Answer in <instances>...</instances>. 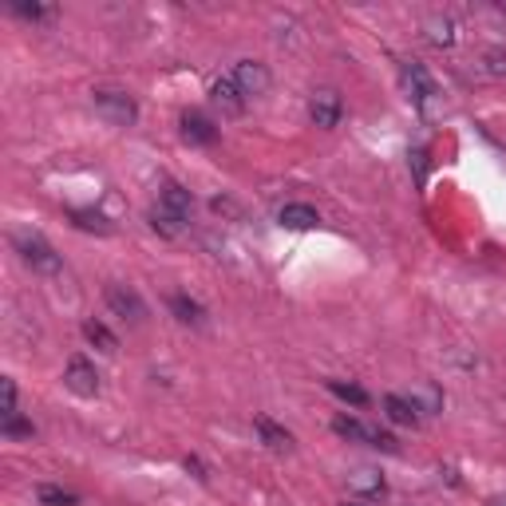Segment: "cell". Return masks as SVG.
<instances>
[{"label": "cell", "instance_id": "1", "mask_svg": "<svg viewBox=\"0 0 506 506\" xmlns=\"http://www.w3.org/2000/svg\"><path fill=\"white\" fill-rule=\"evenodd\" d=\"M190 214H194L190 190H182L179 182H166V187L158 190V206L150 210V226H155L163 238H174V234H182V226L190 222Z\"/></svg>", "mask_w": 506, "mask_h": 506}, {"label": "cell", "instance_id": "2", "mask_svg": "<svg viewBox=\"0 0 506 506\" xmlns=\"http://www.w3.org/2000/svg\"><path fill=\"white\" fill-rule=\"evenodd\" d=\"M12 242H16V249H20L24 265H32V269H36V273H48V277H56V273H60V253H56L52 246H48V242L40 238L36 230H20Z\"/></svg>", "mask_w": 506, "mask_h": 506}, {"label": "cell", "instance_id": "3", "mask_svg": "<svg viewBox=\"0 0 506 506\" xmlns=\"http://www.w3.org/2000/svg\"><path fill=\"white\" fill-rule=\"evenodd\" d=\"M333 432L341 435V440L368 443V447H380V451H392V455L400 451L392 435L380 432V427H372V424H364V419H356V416H336V419H333Z\"/></svg>", "mask_w": 506, "mask_h": 506}, {"label": "cell", "instance_id": "4", "mask_svg": "<svg viewBox=\"0 0 506 506\" xmlns=\"http://www.w3.org/2000/svg\"><path fill=\"white\" fill-rule=\"evenodd\" d=\"M96 111L111 126H131L139 119V107H134V99L126 91H107V88L96 91Z\"/></svg>", "mask_w": 506, "mask_h": 506}, {"label": "cell", "instance_id": "5", "mask_svg": "<svg viewBox=\"0 0 506 506\" xmlns=\"http://www.w3.org/2000/svg\"><path fill=\"white\" fill-rule=\"evenodd\" d=\"M400 72H403V88H408V91H411V99H416V104L427 111V107H432V99L440 96L435 80L427 75V67H424V64H416V60H408V64L400 67Z\"/></svg>", "mask_w": 506, "mask_h": 506}, {"label": "cell", "instance_id": "6", "mask_svg": "<svg viewBox=\"0 0 506 506\" xmlns=\"http://www.w3.org/2000/svg\"><path fill=\"white\" fill-rule=\"evenodd\" d=\"M344 115V104L341 96H336L333 88H320L313 91V99H309V119H313L317 126H336Z\"/></svg>", "mask_w": 506, "mask_h": 506}, {"label": "cell", "instance_id": "7", "mask_svg": "<svg viewBox=\"0 0 506 506\" xmlns=\"http://www.w3.org/2000/svg\"><path fill=\"white\" fill-rule=\"evenodd\" d=\"M230 75H234V83L242 88V96L246 99L261 96V91L269 88V72H265V64H257V60H238Z\"/></svg>", "mask_w": 506, "mask_h": 506}, {"label": "cell", "instance_id": "8", "mask_svg": "<svg viewBox=\"0 0 506 506\" xmlns=\"http://www.w3.org/2000/svg\"><path fill=\"white\" fill-rule=\"evenodd\" d=\"M64 384L72 387L75 395H96V392H99V376H96V368H91L83 356H72V360H67V368H64Z\"/></svg>", "mask_w": 506, "mask_h": 506}, {"label": "cell", "instance_id": "9", "mask_svg": "<svg viewBox=\"0 0 506 506\" xmlns=\"http://www.w3.org/2000/svg\"><path fill=\"white\" fill-rule=\"evenodd\" d=\"M107 305H111L119 317H131V320L147 317V305H142L139 293L126 289V285H107Z\"/></svg>", "mask_w": 506, "mask_h": 506}, {"label": "cell", "instance_id": "10", "mask_svg": "<svg viewBox=\"0 0 506 506\" xmlns=\"http://www.w3.org/2000/svg\"><path fill=\"white\" fill-rule=\"evenodd\" d=\"M384 416L392 419V424H400V427H416L419 424V403L408 400V395L387 392L384 395Z\"/></svg>", "mask_w": 506, "mask_h": 506}, {"label": "cell", "instance_id": "11", "mask_svg": "<svg viewBox=\"0 0 506 506\" xmlns=\"http://www.w3.org/2000/svg\"><path fill=\"white\" fill-rule=\"evenodd\" d=\"M182 139L198 142V147H210V142L218 139V126H214V119H206L202 111H187V115H182Z\"/></svg>", "mask_w": 506, "mask_h": 506}, {"label": "cell", "instance_id": "12", "mask_svg": "<svg viewBox=\"0 0 506 506\" xmlns=\"http://www.w3.org/2000/svg\"><path fill=\"white\" fill-rule=\"evenodd\" d=\"M210 96H214V104L222 107V111H230V115H238L242 107H246V96H242V88L234 83V75H222V80H214Z\"/></svg>", "mask_w": 506, "mask_h": 506}, {"label": "cell", "instance_id": "13", "mask_svg": "<svg viewBox=\"0 0 506 506\" xmlns=\"http://www.w3.org/2000/svg\"><path fill=\"white\" fill-rule=\"evenodd\" d=\"M277 222H281L285 230H313L320 218H317V210H313V206H305V202H289V206H281Z\"/></svg>", "mask_w": 506, "mask_h": 506}, {"label": "cell", "instance_id": "14", "mask_svg": "<svg viewBox=\"0 0 506 506\" xmlns=\"http://www.w3.org/2000/svg\"><path fill=\"white\" fill-rule=\"evenodd\" d=\"M349 487H352L356 494H368V499H384V494H387L384 475H380V471H372V467L352 471V475H349Z\"/></svg>", "mask_w": 506, "mask_h": 506}, {"label": "cell", "instance_id": "15", "mask_svg": "<svg viewBox=\"0 0 506 506\" xmlns=\"http://www.w3.org/2000/svg\"><path fill=\"white\" fill-rule=\"evenodd\" d=\"M253 427H257L261 443H265V447H273V451H289V447H293V435L285 432V427H277L273 419L257 416V419H253Z\"/></svg>", "mask_w": 506, "mask_h": 506}, {"label": "cell", "instance_id": "16", "mask_svg": "<svg viewBox=\"0 0 506 506\" xmlns=\"http://www.w3.org/2000/svg\"><path fill=\"white\" fill-rule=\"evenodd\" d=\"M72 222L80 230H91V234H111V222H107L99 210H72Z\"/></svg>", "mask_w": 506, "mask_h": 506}, {"label": "cell", "instance_id": "17", "mask_svg": "<svg viewBox=\"0 0 506 506\" xmlns=\"http://www.w3.org/2000/svg\"><path fill=\"white\" fill-rule=\"evenodd\" d=\"M427 40L440 44V48H451L455 44V24L447 20V16H432V20H427Z\"/></svg>", "mask_w": 506, "mask_h": 506}, {"label": "cell", "instance_id": "18", "mask_svg": "<svg viewBox=\"0 0 506 506\" xmlns=\"http://www.w3.org/2000/svg\"><path fill=\"white\" fill-rule=\"evenodd\" d=\"M171 309L179 313L182 325H202V305H198V301H190V297H182V293H174V297H171Z\"/></svg>", "mask_w": 506, "mask_h": 506}, {"label": "cell", "instance_id": "19", "mask_svg": "<svg viewBox=\"0 0 506 506\" xmlns=\"http://www.w3.org/2000/svg\"><path fill=\"white\" fill-rule=\"evenodd\" d=\"M328 392L341 395V400H349V403H356V408H364V403H368V392H364V387L344 384V380H328Z\"/></svg>", "mask_w": 506, "mask_h": 506}, {"label": "cell", "instance_id": "20", "mask_svg": "<svg viewBox=\"0 0 506 506\" xmlns=\"http://www.w3.org/2000/svg\"><path fill=\"white\" fill-rule=\"evenodd\" d=\"M83 336H88L91 344H99L104 352H115V349H119V341H115V336L107 333V328L99 325V320H88V325H83Z\"/></svg>", "mask_w": 506, "mask_h": 506}, {"label": "cell", "instance_id": "21", "mask_svg": "<svg viewBox=\"0 0 506 506\" xmlns=\"http://www.w3.org/2000/svg\"><path fill=\"white\" fill-rule=\"evenodd\" d=\"M36 499H40V506H75L80 502L72 491H60V487H40Z\"/></svg>", "mask_w": 506, "mask_h": 506}, {"label": "cell", "instance_id": "22", "mask_svg": "<svg viewBox=\"0 0 506 506\" xmlns=\"http://www.w3.org/2000/svg\"><path fill=\"white\" fill-rule=\"evenodd\" d=\"M12 12L24 16V20H48V16H52V8H44V4H12Z\"/></svg>", "mask_w": 506, "mask_h": 506}, {"label": "cell", "instance_id": "23", "mask_svg": "<svg viewBox=\"0 0 506 506\" xmlns=\"http://www.w3.org/2000/svg\"><path fill=\"white\" fill-rule=\"evenodd\" d=\"M0 387H4V403H0V416H16V384L12 380H0Z\"/></svg>", "mask_w": 506, "mask_h": 506}, {"label": "cell", "instance_id": "24", "mask_svg": "<svg viewBox=\"0 0 506 506\" xmlns=\"http://www.w3.org/2000/svg\"><path fill=\"white\" fill-rule=\"evenodd\" d=\"M0 432H4V435H12V440H16V435H32V424H24V419L8 416L4 424H0Z\"/></svg>", "mask_w": 506, "mask_h": 506}, {"label": "cell", "instance_id": "25", "mask_svg": "<svg viewBox=\"0 0 506 506\" xmlns=\"http://www.w3.org/2000/svg\"><path fill=\"white\" fill-rule=\"evenodd\" d=\"M487 60H491V72H494V75H502V72H506V56H502V52H491Z\"/></svg>", "mask_w": 506, "mask_h": 506}, {"label": "cell", "instance_id": "26", "mask_svg": "<svg viewBox=\"0 0 506 506\" xmlns=\"http://www.w3.org/2000/svg\"><path fill=\"white\" fill-rule=\"evenodd\" d=\"M487 506H506V494H494V499L487 502Z\"/></svg>", "mask_w": 506, "mask_h": 506}, {"label": "cell", "instance_id": "27", "mask_svg": "<svg viewBox=\"0 0 506 506\" xmlns=\"http://www.w3.org/2000/svg\"><path fill=\"white\" fill-rule=\"evenodd\" d=\"M344 506H360V502H344Z\"/></svg>", "mask_w": 506, "mask_h": 506}]
</instances>
